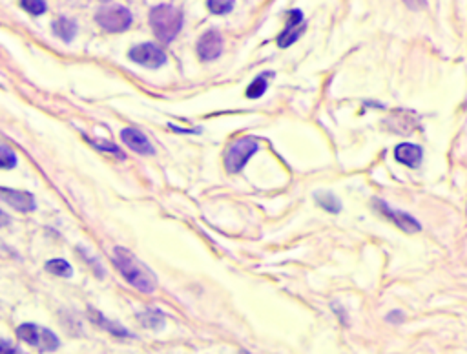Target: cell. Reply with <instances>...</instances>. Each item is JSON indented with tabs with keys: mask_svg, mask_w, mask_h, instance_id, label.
I'll use <instances>...</instances> for the list:
<instances>
[{
	"mask_svg": "<svg viewBox=\"0 0 467 354\" xmlns=\"http://www.w3.org/2000/svg\"><path fill=\"white\" fill-rule=\"evenodd\" d=\"M114 265L115 268L123 274L124 280H126L131 287H136L137 290H141V293L152 294L157 288L156 274H154L137 256L128 252L126 248H115Z\"/></svg>",
	"mask_w": 467,
	"mask_h": 354,
	"instance_id": "6da1fadb",
	"label": "cell"
},
{
	"mask_svg": "<svg viewBox=\"0 0 467 354\" xmlns=\"http://www.w3.org/2000/svg\"><path fill=\"white\" fill-rule=\"evenodd\" d=\"M150 24H152L156 37L164 44H169L179 35L183 28V15L174 6L161 4L150 11Z\"/></svg>",
	"mask_w": 467,
	"mask_h": 354,
	"instance_id": "7a4b0ae2",
	"label": "cell"
},
{
	"mask_svg": "<svg viewBox=\"0 0 467 354\" xmlns=\"http://www.w3.org/2000/svg\"><path fill=\"white\" fill-rule=\"evenodd\" d=\"M259 150V143L254 137H241L234 141L225 153V168L229 173H239L248 159Z\"/></svg>",
	"mask_w": 467,
	"mask_h": 354,
	"instance_id": "3957f363",
	"label": "cell"
},
{
	"mask_svg": "<svg viewBox=\"0 0 467 354\" xmlns=\"http://www.w3.org/2000/svg\"><path fill=\"white\" fill-rule=\"evenodd\" d=\"M95 21L110 34H117V31H126L130 28L131 13L123 6H108L97 13Z\"/></svg>",
	"mask_w": 467,
	"mask_h": 354,
	"instance_id": "277c9868",
	"label": "cell"
},
{
	"mask_svg": "<svg viewBox=\"0 0 467 354\" xmlns=\"http://www.w3.org/2000/svg\"><path fill=\"white\" fill-rule=\"evenodd\" d=\"M19 338L22 342L29 343L33 347H41L42 350H55L59 347V340L51 330L48 329H39L33 323H24L16 330Z\"/></svg>",
	"mask_w": 467,
	"mask_h": 354,
	"instance_id": "5b68a950",
	"label": "cell"
},
{
	"mask_svg": "<svg viewBox=\"0 0 467 354\" xmlns=\"http://www.w3.org/2000/svg\"><path fill=\"white\" fill-rule=\"evenodd\" d=\"M128 57L134 62L141 64L144 68H161L166 64V55L161 48H157L156 44H150V42H144V44L134 46L130 51H128Z\"/></svg>",
	"mask_w": 467,
	"mask_h": 354,
	"instance_id": "8992f818",
	"label": "cell"
},
{
	"mask_svg": "<svg viewBox=\"0 0 467 354\" xmlns=\"http://www.w3.org/2000/svg\"><path fill=\"white\" fill-rule=\"evenodd\" d=\"M374 206H376L378 211L386 216L387 219H391L398 228H402L407 234H416V232L422 231V225H420L413 216L402 211H394V208L389 206V203L381 201V199H374Z\"/></svg>",
	"mask_w": 467,
	"mask_h": 354,
	"instance_id": "52a82bcc",
	"label": "cell"
},
{
	"mask_svg": "<svg viewBox=\"0 0 467 354\" xmlns=\"http://www.w3.org/2000/svg\"><path fill=\"white\" fill-rule=\"evenodd\" d=\"M305 31V22H303V13L299 9H291L287 15V26L278 37L279 48H291L296 41H298Z\"/></svg>",
	"mask_w": 467,
	"mask_h": 354,
	"instance_id": "ba28073f",
	"label": "cell"
},
{
	"mask_svg": "<svg viewBox=\"0 0 467 354\" xmlns=\"http://www.w3.org/2000/svg\"><path fill=\"white\" fill-rule=\"evenodd\" d=\"M223 54V37L216 29H209L197 42V55L203 62L216 61Z\"/></svg>",
	"mask_w": 467,
	"mask_h": 354,
	"instance_id": "9c48e42d",
	"label": "cell"
},
{
	"mask_svg": "<svg viewBox=\"0 0 467 354\" xmlns=\"http://www.w3.org/2000/svg\"><path fill=\"white\" fill-rule=\"evenodd\" d=\"M0 199H4L9 206H13L19 212H33L37 208L35 198L24 190L15 188H0Z\"/></svg>",
	"mask_w": 467,
	"mask_h": 354,
	"instance_id": "30bf717a",
	"label": "cell"
},
{
	"mask_svg": "<svg viewBox=\"0 0 467 354\" xmlns=\"http://www.w3.org/2000/svg\"><path fill=\"white\" fill-rule=\"evenodd\" d=\"M394 159L398 163H402L403 166H407V168H418L422 165L423 150L418 144L402 143L394 148Z\"/></svg>",
	"mask_w": 467,
	"mask_h": 354,
	"instance_id": "8fae6325",
	"label": "cell"
},
{
	"mask_svg": "<svg viewBox=\"0 0 467 354\" xmlns=\"http://www.w3.org/2000/svg\"><path fill=\"white\" fill-rule=\"evenodd\" d=\"M121 139H123V143L126 144V146H130L134 152L141 153V156H152V153L156 152L152 143L148 141V137L144 136L143 132H139V130H134V128L123 130V132H121Z\"/></svg>",
	"mask_w": 467,
	"mask_h": 354,
	"instance_id": "7c38bea8",
	"label": "cell"
},
{
	"mask_svg": "<svg viewBox=\"0 0 467 354\" xmlns=\"http://www.w3.org/2000/svg\"><path fill=\"white\" fill-rule=\"evenodd\" d=\"M268 77H272V71H263L261 75L252 81L246 88V97L248 99H259L263 95L266 93V88H268Z\"/></svg>",
	"mask_w": 467,
	"mask_h": 354,
	"instance_id": "4fadbf2b",
	"label": "cell"
},
{
	"mask_svg": "<svg viewBox=\"0 0 467 354\" xmlns=\"http://www.w3.org/2000/svg\"><path fill=\"white\" fill-rule=\"evenodd\" d=\"M314 201L328 214H340L341 212V201L332 192H316Z\"/></svg>",
	"mask_w": 467,
	"mask_h": 354,
	"instance_id": "5bb4252c",
	"label": "cell"
},
{
	"mask_svg": "<svg viewBox=\"0 0 467 354\" xmlns=\"http://www.w3.org/2000/svg\"><path fill=\"white\" fill-rule=\"evenodd\" d=\"M46 270L49 274H54V276L59 278H70L74 274V268L70 267V263L64 260H51L46 263Z\"/></svg>",
	"mask_w": 467,
	"mask_h": 354,
	"instance_id": "9a60e30c",
	"label": "cell"
},
{
	"mask_svg": "<svg viewBox=\"0 0 467 354\" xmlns=\"http://www.w3.org/2000/svg\"><path fill=\"white\" fill-rule=\"evenodd\" d=\"M54 28L55 34H57L62 41L70 42L71 39L75 37V24L71 21H68V19H59V21H55Z\"/></svg>",
	"mask_w": 467,
	"mask_h": 354,
	"instance_id": "2e32d148",
	"label": "cell"
},
{
	"mask_svg": "<svg viewBox=\"0 0 467 354\" xmlns=\"http://www.w3.org/2000/svg\"><path fill=\"white\" fill-rule=\"evenodd\" d=\"M141 323L148 329H163L164 325V318L159 310H146L144 314H141Z\"/></svg>",
	"mask_w": 467,
	"mask_h": 354,
	"instance_id": "e0dca14e",
	"label": "cell"
},
{
	"mask_svg": "<svg viewBox=\"0 0 467 354\" xmlns=\"http://www.w3.org/2000/svg\"><path fill=\"white\" fill-rule=\"evenodd\" d=\"M16 166V156L8 144L0 143V168L11 170Z\"/></svg>",
	"mask_w": 467,
	"mask_h": 354,
	"instance_id": "ac0fdd59",
	"label": "cell"
},
{
	"mask_svg": "<svg viewBox=\"0 0 467 354\" xmlns=\"http://www.w3.org/2000/svg\"><path fill=\"white\" fill-rule=\"evenodd\" d=\"M206 6H209V9L214 15H226V13H230L234 9L236 0H209Z\"/></svg>",
	"mask_w": 467,
	"mask_h": 354,
	"instance_id": "d6986e66",
	"label": "cell"
},
{
	"mask_svg": "<svg viewBox=\"0 0 467 354\" xmlns=\"http://www.w3.org/2000/svg\"><path fill=\"white\" fill-rule=\"evenodd\" d=\"M22 8L26 9V11H29L31 15H42V13L46 11V4L44 0H21Z\"/></svg>",
	"mask_w": 467,
	"mask_h": 354,
	"instance_id": "ffe728a7",
	"label": "cell"
},
{
	"mask_svg": "<svg viewBox=\"0 0 467 354\" xmlns=\"http://www.w3.org/2000/svg\"><path fill=\"white\" fill-rule=\"evenodd\" d=\"M97 323H99V325H103L104 329L111 330V333H114V334H123V336H128V330L123 329V327H121L119 323H115V321L106 320V318L99 316V314H97Z\"/></svg>",
	"mask_w": 467,
	"mask_h": 354,
	"instance_id": "44dd1931",
	"label": "cell"
},
{
	"mask_svg": "<svg viewBox=\"0 0 467 354\" xmlns=\"http://www.w3.org/2000/svg\"><path fill=\"white\" fill-rule=\"evenodd\" d=\"M91 143H94L95 146H97V148H101V150H108V152L115 153V156H119L121 159H124V153L121 152V150L117 148V146H114V144H110V143H101V141H91Z\"/></svg>",
	"mask_w": 467,
	"mask_h": 354,
	"instance_id": "7402d4cb",
	"label": "cell"
},
{
	"mask_svg": "<svg viewBox=\"0 0 467 354\" xmlns=\"http://www.w3.org/2000/svg\"><path fill=\"white\" fill-rule=\"evenodd\" d=\"M403 2H406V6L407 8H411V9H414V11H416V9H422V8H426V0H403Z\"/></svg>",
	"mask_w": 467,
	"mask_h": 354,
	"instance_id": "603a6c76",
	"label": "cell"
},
{
	"mask_svg": "<svg viewBox=\"0 0 467 354\" xmlns=\"http://www.w3.org/2000/svg\"><path fill=\"white\" fill-rule=\"evenodd\" d=\"M6 225H9V216L0 211V227H6Z\"/></svg>",
	"mask_w": 467,
	"mask_h": 354,
	"instance_id": "cb8c5ba5",
	"label": "cell"
},
{
	"mask_svg": "<svg viewBox=\"0 0 467 354\" xmlns=\"http://www.w3.org/2000/svg\"><path fill=\"white\" fill-rule=\"evenodd\" d=\"M0 353H16V349L6 345V343H0Z\"/></svg>",
	"mask_w": 467,
	"mask_h": 354,
	"instance_id": "d4e9b609",
	"label": "cell"
}]
</instances>
